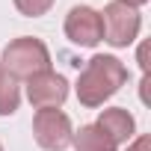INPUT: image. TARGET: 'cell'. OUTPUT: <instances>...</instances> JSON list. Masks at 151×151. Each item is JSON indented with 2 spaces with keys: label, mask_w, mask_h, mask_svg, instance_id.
Masks as SVG:
<instances>
[{
  "label": "cell",
  "mask_w": 151,
  "mask_h": 151,
  "mask_svg": "<svg viewBox=\"0 0 151 151\" xmlns=\"http://www.w3.org/2000/svg\"><path fill=\"white\" fill-rule=\"evenodd\" d=\"M124 83H127L124 62L113 53H95L83 65L77 83H74V92L83 107L95 110V107H104V101H110Z\"/></svg>",
  "instance_id": "6da1fadb"
},
{
  "label": "cell",
  "mask_w": 151,
  "mask_h": 151,
  "mask_svg": "<svg viewBox=\"0 0 151 151\" xmlns=\"http://www.w3.org/2000/svg\"><path fill=\"white\" fill-rule=\"evenodd\" d=\"M0 65L12 80H30L42 71H50V50L36 36H18L3 47Z\"/></svg>",
  "instance_id": "7a4b0ae2"
},
{
  "label": "cell",
  "mask_w": 151,
  "mask_h": 151,
  "mask_svg": "<svg viewBox=\"0 0 151 151\" xmlns=\"http://www.w3.org/2000/svg\"><path fill=\"white\" fill-rule=\"evenodd\" d=\"M101 27H104V42L113 47H127L136 42L142 30V15L139 9L122 3V0H110L101 12Z\"/></svg>",
  "instance_id": "3957f363"
},
{
  "label": "cell",
  "mask_w": 151,
  "mask_h": 151,
  "mask_svg": "<svg viewBox=\"0 0 151 151\" xmlns=\"http://www.w3.org/2000/svg\"><path fill=\"white\" fill-rule=\"evenodd\" d=\"M33 136L45 151H65L71 145L74 127L62 110H36L33 116Z\"/></svg>",
  "instance_id": "277c9868"
},
{
  "label": "cell",
  "mask_w": 151,
  "mask_h": 151,
  "mask_svg": "<svg viewBox=\"0 0 151 151\" xmlns=\"http://www.w3.org/2000/svg\"><path fill=\"white\" fill-rule=\"evenodd\" d=\"M65 39L77 47H95L104 42L101 12L92 6H71L65 15Z\"/></svg>",
  "instance_id": "5b68a950"
},
{
  "label": "cell",
  "mask_w": 151,
  "mask_h": 151,
  "mask_svg": "<svg viewBox=\"0 0 151 151\" xmlns=\"http://www.w3.org/2000/svg\"><path fill=\"white\" fill-rule=\"evenodd\" d=\"M24 83H27V101L36 110H59L68 98V80L62 74H56L53 68L36 74V77H30Z\"/></svg>",
  "instance_id": "8992f818"
},
{
  "label": "cell",
  "mask_w": 151,
  "mask_h": 151,
  "mask_svg": "<svg viewBox=\"0 0 151 151\" xmlns=\"http://www.w3.org/2000/svg\"><path fill=\"white\" fill-rule=\"evenodd\" d=\"M95 124H98V127H101V133H107L116 145L130 142V139L136 136V119H133L124 107L101 110V116H98V122H95Z\"/></svg>",
  "instance_id": "52a82bcc"
},
{
  "label": "cell",
  "mask_w": 151,
  "mask_h": 151,
  "mask_svg": "<svg viewBox=\"0 0 151 151\" xmlns=\"http://www.w3.org/2000/svg\"><path fill=\"white\" fill-rule=\"evenodd\" d=\"M71 145H74V151H116L119 148L107 133H101L98 124H83L80 130H74Z\"/></svg>",
  "instance_id": "ba28073f"
},
{
  "label": "cell",
  "mask_w": 151,
  "mask_h": 151,
  "mask_svg": "<svg viewBox=\"0 0 151 151\" xmlns=\"http://www.w3.org/2000/svg\"><path fill=\"white\" fill-rule=\"evenodd\" d=\"M21 104V86L18 80H12L9 74L0 80V116H12Z\"/></svg>",
  "instance_id": "9c48e42d"
},
{
  "label": "cell",
  "mask_w": 151,
  "mask_h": 151,
  "mask_svg": "<svg viewBox=\"0 0 151 151\" xmlns=\"http://www.w3.org/2000/svg\"><path fill=\"white\" fill-rule=\"evenodd\" d=\"M15 9L24 15V18H42L50 12V6L56 3V0H12Z\"/></svg>",
  "instance_id": "30bf717a"
},
{
  "label": "cell",
  "mask_w": 151,
  "mask_h": 151,
  "mask_svg": "<svg viewBox=\"0 0 151 151\" xmlns=\"http://www.w3.org/2000/svg\"><path fill=\"white\" fill-rule=\"evenodd\" d=\"M127 151H151V136L142 133V136L130 139V142H127Z\"/></svg>",
  "instance_id": "8fae6325"
},
{
  "label": "cell",
  "mask_w": 151,
  "mask_h": 151,
  "mask_svg": "<svg viewBox=\"0 0 151 151\" xmlns=\"http://www.w3.org/2000/svg\"><path fill=\"white\" fill-rule=\"evenodd\" d=\"M122 3H127V6H133V9H139V6H145L148 0H122Z\"/></svg>",
  "instance_id": "7c38bea8"
},
{
  "label": "cell",
  "mask_w": 151,
  "mask_h": 151,
  "mask_svg": "<svg viewBox=\"0 0 151 151\" xmlns=\"http://www.w3.org/2000/svg\"><path fill=\"white\" fill-rule=\"evenodd\" d=\"M3 77H6V71H3V65H0V80H3Z\"/></svg>",
  "instance_id": "4fadbf2b"
},
{
  "label": "cell",
  "mask_w": 151,
  "mask_h": 151,
  "mask_svg": "<svg viewBox=\"0 0 151 151\" xmlns=\"http://www.w3.org/2000/svg\"><path fill=\"white\" fill-rule=\"evenodd\" d=\"M0 151H3V145H0Z\"/></svg>",
  "instance_id": "5bb4252c"
}]
</instances>
